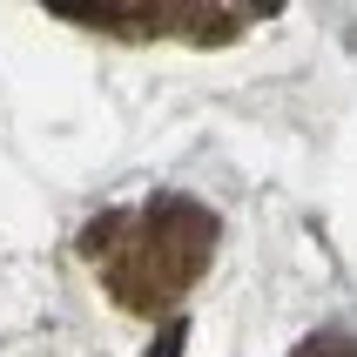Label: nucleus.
<instances>
[{
    "label": "nucleus",
    "instance_id": "1",
    "mask_svg": "<svg viewBox=\"0 0 357 357\" xmlns=\"http://www.w3.org/2000/svg\"><path fill=\"white\" fill-rule=\"evenodd\" d=\"M297 357H357V344H351V337H337V331H317V337L303 344Z\"/></svg>",
    "mask_w": 357,
    "mask_h": 357
},
{
    "label": "nucleus",
    "instance_id": "2",
    "mask_svg": "<svg viewBox=\"0 0 357 357\" xmlns=\"http://www.w3.org/2000/svg\"><path fill=\"white\" fill-rule=\"evenodd\" d=\"M182 337H189V331H182V324H169V331L155 337V351H149V357H176V351H182Z\"/></svg>",
    "mask_w": 357,
    "mask_h": 357
}]
</instances>
